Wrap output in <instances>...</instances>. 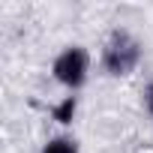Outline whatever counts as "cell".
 <instances>
[{
    "mask_svg": "<svg viewBox=\"0 0 153 153\" xmlns=\"http://www.w3.org/2000/svg\"><path fill=\"white\" fill-rule=\"evenodd\" d=\"M144 96H147V111L153 114V84H150V87L144 90Z\"/></svg>",
    "mask_w": 153,
    "mask_h": 153,
    "instance_id": "obj_5",
    "label": "cell"
},
{
    "mask_svg": "<svg viewBox=\"0 0 153 153\" xmlns=\"http://www.w3.org/2000/svg\"><path fill=\"white\" fill-rule=\"evenodd\" d=\"M72 114H75V96H66L57 108H54V120H60V123H69L72 120Z\"/></svg>",
    "mask_w": 153,
    "mask_h": 153,
    "instance_id": "obj_4",
    "label": "cell"
},
{
    "mask_svg": "<svg viewBox=\"0 0 153 153\" xmlns=\"http://www.w3.org/2000/svg\"><path fill=\"white\" fill-rule=\"evenodd\" d=\"M54 78L66 87H81L87 78V51L84 48H66L54 60Z\"/></svg>",
    "mask_w": 153,
    "mask_h": 153,
    "instance_id": "obj_1",
    "label": "cell"
},
{
    "mask_svg": "<svg viewBox=\"0 0 153 153\" xmlns=\"http://www.w3.org/2000/svg\"><path fill=\"white\" fill-rule=\"evenodd\" d=\"M135 63H138V45L126 33H114L105 48V69L111 75H126Z\"/></svg>",
    "mask_w": 153,
    "mask_h": 153,
    "instance_id": "obj_2",
    "label": "cell"
},
{
    "mask_svg": "<svg viewBox=\"0 0 153 153\" xmlns=\"http://www.w3.org/2000/svg\"><path fill=\"white\" fill-rule=\"evenodd\" d=\"M42 153H78V147H75V141H69V138H51L42 147Z\"/></svg>",
    "mask_w": 153,
    "mask_h": 153,
    "instance_id": "obj_3",
    "label": "cell"
}]
</instances>
